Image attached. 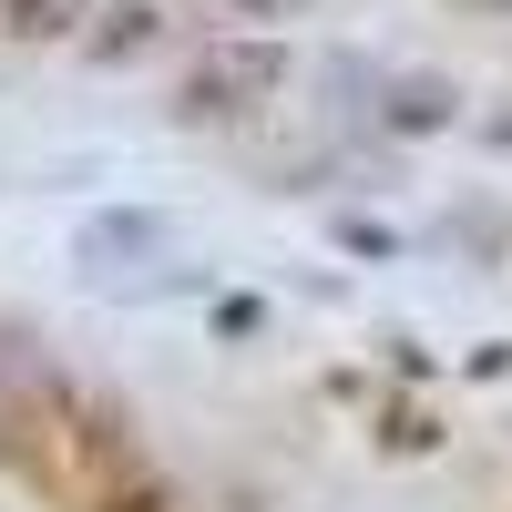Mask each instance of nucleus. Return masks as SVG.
Returning a JSON list of instances; mask_svg holds the SVG:
<instances>
[{
  "mask_svg": "<svg viewBox=\"0 0 512 512\" xmlns=\"http://www.w3.org/2000/svg\"><path fill=\"white\" fill-rule=\"evenodd\" d=\"M287 82V52L277 41H216L195 72H185V113L195 123H236V113H256Z\"/></svg>",
  "mask_w": 512,
  "mask_h": 512,
  "instance_id": "obj_1",
  "label": "nucleus"
},
{
  "mask_svg": "<svg viewBox=\"0 0 512 512\" xmlns=\"http://www.w3.org/2000/svg\"><path fill=\"white\" fill-rule=\"evenodd\" d=\"M0 461H11L21 482H62V441H52V420L31 400H0Z\"/></svg>",
  "mask_w": 512,
  "mask_h": 512,
  "instance_id": "obj_2",
  "label": "nucleus"
},
{
  "mask_svg": "<svg viewBox=\"0 0 512 512\" xmlns=\"http://www.w3.org/2000/svg\"><path fill=\"white\" fill-rule=\"evenodd\" d=\"M93 512H175V492H164V472H134V482H103Z\"/></svg>",
  "mask_w": 512,
  "mask_h": 512,
  "instance_id": "obj_3",
  "label": "nucleus"
},
{
  "mask_svg": "<svg viewBox=\"0 0 512 512\" xmlns=\"http://www.w3.org/2000/svg\"><path fill=\"white\" fill-rule=\"evenodd\" d=\"M113 31L93 41V52H144V41H154V11H134V0H123V11H103Z\"/></svg>",
  "mask_w": 512,
  "mask_h": 512,
  "instance_id": "obj_4",
  "label": "nucleus"
},
{
  "mask_svg": "<svg viewBox=\"0 0 512 512\" xmlns=\"http://www.w3.org/2000/svg\"><path fill=\"white\" fill-rule=\"evenodd\" d=\"M62 11H82V0H11V31L41 41V31H62Z\"/></svg>",
  "mask_w": 512,
  "mask_h": 512,
  "instance_id": "obj_5",
  "label": "nucleus"
},
{
  "mask_svg": "<svg viewBox=\"0 0 512 512\" xmlns=\"http://www.w3.org/2000/svg\"><path fill=\"white\" fill-rule=\"evenodd\" d=\"M246 21H287V11H308V0H236Z\"/></svg>",
  "mask_w": 512,
  "mask_h": 512,
  "instance_id": "obj_6",
  "label": "nucleus"
}]
</instances>
